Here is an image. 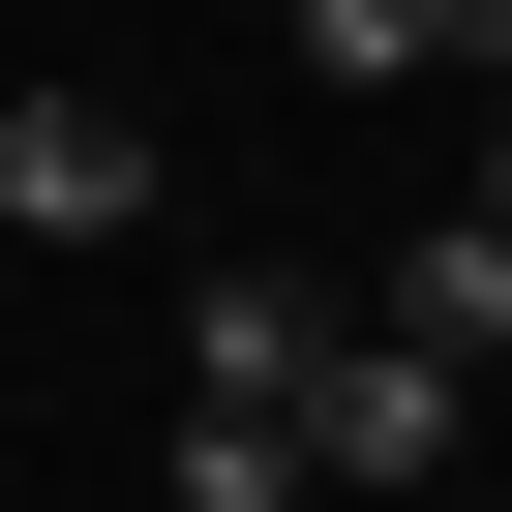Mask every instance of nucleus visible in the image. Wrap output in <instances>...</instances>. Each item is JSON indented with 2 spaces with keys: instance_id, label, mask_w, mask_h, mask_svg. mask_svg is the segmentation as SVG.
Instances as JSON below:
<instances>
[{
  "instance_id": "obj_1",
  "label": "nucleus",
  "mask_w": 512,
  "mask_h": 512,
  "mask_svg": "<svg viewBox=\"0 0 512 512\" xmlns=\"http://www.w3.org/2000/svg\"><path fill=\"white\" fill-rule=\"evenodd\" d=\"M0 241H151V91H0Z\"/></svg>"
},
{
  "instance_id": "obj_2",
  "label": "nucleus",
  "mask_w": 512,
  "mask_h": 512,
  "mask_svg": "<svg viewBox=\"0 0 512 512\" xmlns=\"http://www.w3.org/2000/svg\"><path fill=\"white\" fill-rule=\"evenodd\" d=\"M302 482H452V362L422 332H332L302 362Z\"/></svg>"
},
{
  "instance_id": "obj_3",
  "label": "nucleus",
  "mask_w": 512,
  "mask_h": 512,
  "mask_svg": "<svg viewBox=\"0 0 512 512\" xmlns=\"http://www.w3.org/2000/svg\"><path fill=\"white\" fill-rule=\"evenodd\" d=\"M332 332H362L332 272H211V302H181V392H241V422H302V362H332Z\"/></svg>"
},
{
  "instance_id": "obj_4",
  "label": "nucleus",
  "mask_w": 512,
  "mask_h": 512,
  "mask_svg": "<svg viewBox=\"0 0 512 512\" xmlns=\"http://www.w3.org/2000/svg\"><path fill=\"white\" fill-rule=\"evenodd\" d=\"M362 332H422V362H512V211H422V241H392V302H362Z\"/></svg>"
},
{
  "instance_id": "obj_5",
  "label": "nucleus",
  "mask_w": 512,
  "mask_h": 512,
  "mask_svg": "<svg viewBox=\"0 0 512 512\" xmlns=\"http://www.w3.org/2000/svg\"><path fill=\"white\" fill-rule=\"evenodd\" d=\"M181 512H332V482H302V422H241V392H181Z\"/></svg>"
},
{
  "instance_id": "obj_6",
  "label": "nucleus",
  "mask_w": 512,
  "mask_h": 512,
  "mask_svg": "<svg viewBox=\"0 0 512 512\" xmlns=\"http://www.w3.org/2000/svg\"><path fill=\"white\" fill-rule=\"evenodd\" d=\"M302 61H332V91H422V61H452V0H302Z\"/></svg>"
},
{
  "instance_id": "obj_7",
  "label": "nucleus",
  "mask_w": 512,
  "mask_h": 512,
  "mask_svg": "<svg viewBox=\"0 0 512 512\" xmlns=\"http://www.w3.org/2000/svg\"><path fill=\"white\" fill-rule=\"evenodd\" d=\"M452 61H512V0H452Z\"/></svg>"
},
{
  "instance_id": "obj_8",
  "label": "nucleus",
  "mask_w": 512,
  "mask_h": 512,
  "mask_svg": "<svg viewBox=\"0 0 512 512\" xmlns=\"http://www.w3.org/2000/svg\"><path fill=\"white\" fill-rule=\"evenodd\" d=\"M482 211H512V181H482Z\"/></svg>"
}]
</instances>
